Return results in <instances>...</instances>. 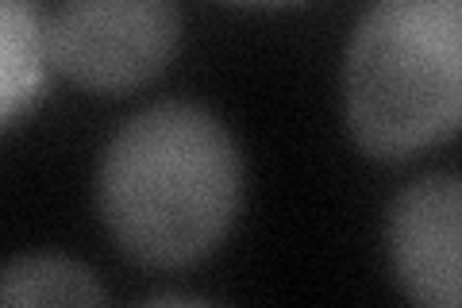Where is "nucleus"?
<instances>
[{"mask_svg": "<svg viewBox=\"0 0 462 308\" xmlns=\"http://www.w3.org/2000/svg\"><path fill=\"white\" fill-rule=\"evenodd\" d=\"M178 42L173 0H62L47 20L51 66L89 93H132L154 81Z\"/></svg>", "mask_w": 462, "mask_h": 308, "instance_id": "nucleus-3", "label": "nucleus"}, {"mask_svg": "<svg viewBox=\"0 0 462 308\" xmlns=\"http://www.w3.org/2000/svg\"><path fill=\"white\" fill-rule=\"evenodd\" d=\"M97 201L116 247L147 270H185L224 243L243 201V158L208 108H143L100 158Z\"/></svg>", "mask_w": 462, "mask_h": 308, "instance_id": "nucleus-1", "label": "nucleus"}, {"mask_svg": "<svg viewBox=\"0 0 462 308\" xmlns=\"http://www.w3.org/2000/svg\"><path fill=\"white\" fill-rule=\"evenodd\" d=\"M231 5H254V8H285V5H305V0H231Z\"/></svg>", "mask_w": 462, "mask_h": 308, "instance_id": "nucleus-7", "label": "nucleus"}, {"mask_svg": "<svg viewBox=\"0 0 462 308\" xmlns=\"http://www.w3.org/2000/svg\"><path fill=\"white\" fill-rule=\"evenodd\" d=\"M346 127L366 154L401 163L462 120V0H374L343 70Z\"/></svg>", "mask_w": 462, "mask_h": 308, "instance_id": "nucleus-2", "label": "nucleus"}, {"mask_svg": "<svg viewBox=\"0 0 462 308\" xmlns=\"http://www.w3.org/2000/svg\"><path fill=\"white\" fill-rule=\"evenodd\" d=\"M47 12L39 0H0V127L47 93Z\"/></svg>", "mask_w": 462, "mask_h": 308, "instance_id": "nucleus-5", "label": "nucleus"}, {"mask_svg": "<svg viewBox=\"0 0 462 308\" xmlns=\"http://www.w3.org/2000/svg\"><path fill=\"white\" fill-rule=\"evenodd\" d=\"M108 293L74 258L23 255L0 270V304H105Z\"/></svg>", "mask_w": 462, "mask_h": 308, "instance_id": "nucleus-6", "label": "nucleus"}, {"mask_svg": "<svg viewBox=\"0 0 462 308\" xmlns=\"http://www.w3.org/2000/svg\"><path fill=\"white\" fill-rule=\"evenodd\" d=\"M389 266L416 304L458 308L462 301V185L455 173L412 182L389 209Z\"/></svg>", "mask_w": 462, "mask_h": 308, "instance_id": "nucleus-4", "label": "nucleus"}]
</instances>
